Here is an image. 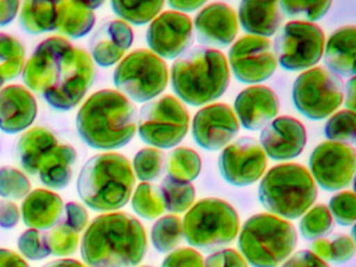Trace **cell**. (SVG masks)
Returning <instances> with one entry per match:
<instances>
[{"mask_svg": "<svg viewBox=\"0 0 356 267\" xmlns=\"http://www.w3.org/2000/svg\"><path fill=\"white\" fill-rule=\"evenodd\" d=\"M333 217L328 207L325 204H316L310 209L300 221V232L306 240H314L324 238L332 232Z\"/></svg>", "mask_w": 356, "mask_h": 267, "instance_id": "cell-37", "label": "cell"}, {"mask_svg": "<svg viewBox=\"0 0 356 267\" xmlns=\"http://www.w3.org/2000/svg\"><path fill=\"white\" fill-rule=\"evenodd\" d=\"M18 248L26 259L32 261L42 260L51 254L45 234L35 229L22 234L18 239Z\"/></svg>", "mask_w": 356, "mask_h": 267, "instance_id": "cell-44", "label": "cell"}, {"mask_svg": "<svg viewBox=\"0 0 356 267\" xmlns=\"http://www.w3.org/2000/svg\"><path fill=\"white\" fill-rule=\"evenodd\" d=\"M58 145L55 135L44 127H34L20 138L18 154L26 172L37 175L45 156Z\"/></svg>", "mask_w": 356, "mask_h": 267, "instance_id": "cell-27", "label": "cell"}, {"mask_svg": "<svg viewBox=\"0 0 356 267\" xmlns=\"http://www.w3.org/2000/svg\"><path fill=\"white\" fill-rule=\"evenodd\" d=\"M56 31L62 35H67L72 39H79L92 31L97 18L93 10L87 8L84 2L66 0L56 2Z\"/></svg>", "mask_w": 356, "mask_h": 267, "instance_id": "cell-28", "label": "cell"}, {"mask_svg": "<svg viewBox=\"0 0 356 267\" xmlns=\"http://www.w3.org/2000/svg\"><path fill=\"white\" fill-rule=\"evenodd\" d=\"M137 127L145 143L168 149L178 145L186 136L189 113L178 98L165 95L141 108Z\"/></svg>", "mask_w": 356, "mask_h": 267, "instance_id": "cell-10", "label": "cell"}, {"mask_svg": "<svg viewBox=\"0 0 356 267\" xmlns=\"http://www.w3.org/2000/svg\"><path fill=\"white\" fill-rule=\"evenodd\" d=\"M197 40L203 47L225 48L230 45L238 33V21L234 10L222 2H213L195 16Z\"/></svg>", "mask_w": 356, "mask_h": 267, "instance_id": "cell-19", "label": "cell"}, {"mask_svg": "<svg viewBox=\"0 0 356 267\" xmlns=\"http://www.w3.org/2000/svg\"><path fill=\"white\" fill-rule=\"evenodd\" d=\"M278 4L281 13L289 18L312 23L322 19L332 3L331 1H280Z\"/></svg>", "mask_w": 356, "mask_h": 267, "instance_id": "cell-40", "label": "cell"}, {"mask_svg": "<svg viewBox=\"0 0 356 267\" xmlns=\"http://www.w3.org/2000/svg\"><path fill=\"white\" fill-rule=\"evenodd\" d=\"M64 204L58 194L45 189L30 192L22 202L24 222L31 229H51L61 221Z\"/></svg>", "mask_w": 356, "mask_h": 267, "instance_id": "cell-23", "label": "cell"}, {"mask_svg": "<svg viewBox=\"0 0 356 267\" xmlns=\"http://www.w3.org/2000/svg\"><path fill=\"white\" fill-rule=\"evenodd\" d=\"M297 243L295 227L268 213L250 217L238 238L241 256L253 267H278L291 256Z\"/></svg>", "mask_w": 356, "mask_h": 267, "instance_id": "cell-7", "label": "cell"}, {"mask_svg": "<svg viewBox=\"0 0 356 267\" xmlns=\"http://www.w3.org/2000/svg\"><path fill=\"white\" fill-rule=\"evenodd\" d=\"M26 50L22 42L0 33V87L15 79L24 71Z\"/></svg>", "mask_w": 356, "mask_h": 267, "instance_id": "cell-30", "label": "cell"}, {"mask_svg": "<svg viewBox=\"0 0 356 267\" xmlns=\"http://www.w3.org/2000/svg\"><path fill=\"white\" fill-rule=\"evenodd\" d=\"M329 211L337 225L350 227L355 222L356 197L351 191H343L335 194L329 202Z\"/></svg>", "mask_w": 356, "mask_h": 267, "instance_id": "cell-43", "label": "cell"}, {"mask_svg": "<svg viewBox=\"0 0 356 267\" xmlns=\"http://www.w3.org/2000/svg\"><path fill=\"white\" fill-rule=\"evenodd\" d=\"M266 154L253 138H239L227 146L218 158V168L225 181L236 187L256 183L266 171Z\"/></svg>", "mask_w": 356, "mask_h": 267, "instance_id": "cell-15", "label": "cell"}, {"mask_svg": "<svg viewBox=\"0 0 356 267\" xmlns=\"http://www.w3.org/2000/svg\"><path fill=\"white\" fill-rule=\"evenodd\" d=\"M296 108L310 120H323L339 108L343 100L341 77L323 67L301 73L293 86Z\"/></svg>", "mask_w": 356, "mask_h": 267, "instance_id": "cell-11", "label": "cell"}, {"mask_svg": "<svg viewBox=\"0 0 356 267\" xmlns=\"http://www.w3.org/2000/svg\"><path fill=\"white\" fill-rule=\"evenodd\" d=\"M172 88L185 104L204 106L224 95L230 83L228 62L218 49L197 46L181 54L170 71Z\"/></svg>", "mask_w": 356, "mask_h": 267, "instance_id": "cell-4", "label": "cell"}, {"mask_svg": "<svg viewBox=\"0 0 356 267\" xmlns=\"http://www.w3.org/2000/svg\"><path fill=\"white\" fill-rule=\"evenodd\" d=\"M0 267H30L28 263L12 250L0 248Z\"/></svg>", "mask_w": 356, "mask_h": 267, "instance_id": "cell-51", "label": "cell"}, {"mask_svg": "<svg viewBox=\"0 0 356 267\" xmlns=\"http://www.w3.org/2000/svg\"><path fill=\"white\" fill-rule=\"evenodd\" d=\"M135 175L140 181H156L165 171V154L155 147L143 148L139 150L133 161Z\"/></svg>", "mask_w": 356, "mask_h": 267, "instance_id": "cell-38", "label": "cell"}, {"mask_svg": "<svg viewBox=\"0 0 356 267\" xmlns=\"http://www.w3.org/2000/svg\"><path fill=\"white\" fill-rule=\"evenodd\" d=\"M193 137L197 145L209 152L228 145L239 131V123L232 108L213 104L201 108L193 117Z\"/></svg>", "mask_w": 356, "mask_h": 267, "instance_id": "cell-17", "label": "cell"}, {"mask_svg": "<svg viewBox=\"0 0 356 267\" xmlns=\"http://www.w3.org/2000/svg\"><path fill=\"white\" fill-rule=\"evenodd\" d=\"M147 42L159 58L174 60L193 43L191 19L177 10H166L154 19L147 31Z\"/></svg>", "mask_w": 356, "mask_h": 267, "instance_id": "cell-16", "label": "cell"}, {"mask_svg": "<svg viewBox=\"0 0 356 267\" xmlns=\"http://www.w3.org/2000/svg\"><path fill=\"white\" fill-rule=\"evenodd\" d=\"M113 81L126 97L141 104L154 99L165 90L168 69L165 62L154 52L135 50L116 67Z\"/></svg>", "mask_w": 356, "mask_h": 267, "instance_id": "cell-9", "label": "cell"}, {"mask_svg": "<svg viewBox=\"0 0 356 267\" xmlns=\"http://www.w3.org/2000/svg\"><path fill=\"white\" fill-rule=\"evenodd\" d=\"M24 83L58 111L72 110L84 98L95 77L88 52L62 37L37 46L22 71Z\"/></svg>", "mask_w": 356, "mask_h": 267, "instance_id": "cell-1", "label": "cell"}, {"mask_svg": "<svg viewBox=\"0 0 356 267\" xmlns=\"http://www.w3.org/2000/svg\"><path fill=\"white\" fill-rule=\"evenodd\" d=\"M137 110L128 97L115 90L92 94L76 115V129L83 141L95 149L126 146L137 129Z\"/></svg>", "mask_w": 356, "mask_h": 267, "instance_id": "cell-3", "label": "cell"}, {"mask_svg": "<svg viewBox=\"0 0 356 267\" xmlns=\"http://www.w3.org/2000/svg\"><path fill=\"white\" fill-rule=\"evenodd\" d=\"M229 63L237 81L259 83L270 79L277 69L272 43L266 38L245 35L229 50Z\"/></svg>", "mask_w": 356, "mask_h": 267, "instance_id": "cell-14", "label": "cell"}, {"mask_svg": "<svg viewBox=\"0 0 356 267\" xmlns=\"http://www.w3.org/2000/svg\"><path fill=\"white\" fill-rule=\"evenodd\" d=\"M31 191V181L24 173L13 167L0 169V196L8 200H22Z\"/></svg>", "mask_w": 356, "mask_h": 267, "instance_id": "cell-42", "label": "cell"}, {"mask_svg": "<svg viewBox=\"0 0 356 267\" xmlns=\"http://www.w3.org/2000/svg\"><path fill=\"white\" fill-rule=\"evenodd\" d=\"M43 267H86L82 263L72 259H62V260H56L53 262L47 263Z\"/></svg>", "mask_w": 356, "mask_h": 267, "instance_id": "cell-54", "label": "cell"}, {"mask_svg": "<svg viewBox=\"0 0 356 267\" xmlns=\"http://www.w3.org/2000/svg\"><path fill=\"white\" fill-rule=\"evenodd\" d=\"M204 267H248V264L241 252L233 248H222L210 254Z\"/></svg>", "mask_w": 356, "mask_h": 267, "instance_id": "cell-46", "label": "cell"}, {"mask_svg": "<svg viewBox=\"0 0 356 267\" xmlns=\"http://www.w3.org/2000/svg\"><path fill=\"white\" fill-rule=\"evenodd\" d=\"M355 76L351 77L346 83L343 97L346 96L345 106L347 110L355 112Z\"/></svg>", "mask_w": 356, "mask_h": 267, "instance_id": "cell-53", "label": "cell"}, {"mask_svg": "<svg viewBox=\"0 0 356 267\" xmlns=\"http://www.w3.org/2000/svg\"><path fill=\"white\" fill-rule=\"evenodd\" d=\"M132 208L138 216L147 220L159 217L165 211L160 187L149 183L140 184L133 195Z\"/></svg>", "mask_w": 356, "mask_h": 267, "instance_id": "cell-35", "label": "cell"}, {"mask_svg": "<svg viewBox=\"0 0 356 267\" xmlns=\"http://www.w3.org/2000/svg\"><path fill=\"white\" fill-rule=\"evenodd\" d=\"M20 24L31 35L55 31L57 20L56 2L24 1L20 10Z\"/></svg>", "mask_w": 356, "mask_h": 267, "instance_id": "cell-29", "label": "cell"}, {"mask_svg": "<svg viewBox=\"0 0 356 267\" xmlns=\"http://www.w3.org/2000/svg\"><path fill=\"white\" fill-rule=\"evenodd\" d=\"M355 166V150L349 144L323 142L310 154V175L326 191L348 187L353 181Z\"/></svg>", "mask_w": 356, "mask_h": 267, "instance_id": "cell-13", "label": "cell"}, {"mask_svg": "<svg viewBox=\"0 0 356 267\" xmlns=\"http://www.w3.org/2000/svg\"><path fill=\"white\" fill-rule=\"evenodd\" d=\"M239 23L243 31L257 37H272L280 29L283 21L278 2L241 1Z\"/></svg>", "mask_w": 356, "mask_h": 267, "instance_id": "cell-25", "label": "cell"}, {"mask_svg": "<svg viewBox=\"0 0 356 267\" xmlns=\"http://www.w3.org/2000/svg\"><path fill=\"white\" fill-rule=\"evenodd\" d=\"M355 35L354 25H346L333 31L324 47L327 70L337 76L355 75Z\"/></svg>", "mask_w": 356, "mask_h": 267, "instance_id": "cell-24", "label": "cell"}, {"mask_svg": "<svg viewBox=\"0 0 356 267\" xmlns=\"http://www.w3.org/2000/svg\"><path fill=\"white\" fill-rule=\"evenodd\" d=\"M165 169L170 177L191 183L201 173V156L191 148H176L165 159Z\"/></svg>", "mask_w": 356, "mask_h": 267, "instance_id": "cell-31", "label": "cell"}, {"mask_svg": "<svg viewBox=\"0 0 356 267\" xmlns=\"http://www.w3.org/2000/svg\"><path fill=\"white\" fill-rule=\"evenodd\" d=\"M20 219L18 207L14 202L3 200L0 202V227L3 229H13Z\"/></svg>", "mask_w": 356, "mask_h": 267, "instance_id": "cell-49", "label": "cell"}, {"mask_svg": "<svg viewBox=\"0 0 356 267\" xmlns=\"http://www.w3.org/2000/svg\"><path fill=\"white\" fill-rule=\"evenodd\" d=\"M152 243L160 254L172 252L184 238L182 220L176 215H166L152 227Z\"/></svg>", "mask_w": 356, "mask_h": 267, "instance_id": "cell-32", "label": "cell"}, {"mask_svg": "<svg viewBox=\"0 0 356 267\" xmlns=\"http://www.w3.org/2000/svg\"><path fill=\"white\" fill-rule=\"evenodd\" d=\"M205 1H189V0H172L168 1V6L170 8L177 10V12H193L205 4Z\"/></svg>", "mask_w": 356, "mask_h": 267, "instance_id": "cell-52", "label": "cell"}, {"mask_svg": "<svg viewBox=\"0 0 356 267\" xmlns=\"http://www.w3.org/2000/svg\"><path fill=\"white\" fill-rule=\"evenodd\" d=\"M112 10L127 22L141 26L156 18L164 6L163 1H115L111 2Z\"/></svg>", "mask_w": 356, "mask_h": 267, "instance_id": "cell-36", "label": "cell"}, {"mask_svg": "<svg viewBox=\"0 0 356 267\" xmlns=\"http://www.w3.org/2000/svg\"><path fill=\"white\" fill-rule=\"evenodd\" d=\"M182 225L189 245L211 252L222 250L236 238L239 217L226 200L205 198L189 209Z\"/></svg>", "mask_w": 356, "mask_h": 267, "instance_id": "cell-8", "label": "cell"}, {"mask_svg": "<svg viewBox=\"0 0 356 267\" xmlns=\"http://www.w3.org/2000/svg\"><path fill=\"white\" fill-rule=\"evenodd\" d=\"M147 250L145 227L124 212L97 217L81 243V254L88 267H136Z\"/></svg>", "mask_w": 356, "mask_h": 267, "instance_id": "cell-2", "label": "cell"}, {"mask_svg": "<svg viewBox=\"0 0 356 267\" xmlns=\"http://www.w3.org/2000/svg\"><path fill=\"white\" fill-rule=\"evenodd\" d=\"M324 31L314 23L291 21L274 40L277 62L285 70L300 71L314 66L324 54Z\"/></svg>", "mask_w": 356, "mask_h": 267, "instance_id": "cell-12", "label": "cell"}, {"mask_svg": "<svg viewBox=\"0 0 356 267\" xmlns=\"http://www.w3.org/2000/svg\"><path fill=\"white\" fill-rule=\"evenodd\" d=\"M19 6V1L0 0V27L7 26L15 19Z\"/></svg>", "mask_w": 356, "mask_h": 267, "instance_id": "cell-50", "label": "cell"}, {"mask_svg": "<svg viewBox=\"0 0 356 267\" xmlns=\"http://www.w3.org/2000/svg\"><path fill=\"white\" fill-rule=\"evenodd\" d=\"M133 41L134 33L128 23L122 20L108 21L91 38V58L99 66H113L122 60Z\"/></svg>", "mask_w": 356, "mask_h": 267, "instance_id": "cell-22", "label": "cell"}, {"mask_svg": "<svg viewBox=\"0 0 356 267\" xmlns=\"http://www.w3.org/2000/svg\"><path fill=\"white\" fill-rule=\"evenodd\" d=\"M145 267H151V266H145Z\"/></svg>", "mask_w": 356, "mask_h": 267, "instance_id": "cell-56", "label": "cell"}, {"mask_svg": "<svg viewBox=\"0 0 356 267\" xmlns=\"http://www.w3.org/2000/svg\"><path fill=\"white\" fill-rule=\"evenodd\" d=\"M281 267H329L312 250H301L285 260Z\"/></svg>", "mask_w": 356, "mask_h": 267, "instance_id": "cell-48", "label": "cell"}, {"mask_svg": "<svg viewBox=\"0 0 356 267\" xmlns=\"http://www.w3.org/2000/svg\"><path fill=\"white\" fill-rule=\"evenodd\" d=\"M355 112L341 110L328 119L325 124L324 135L331 142L353 144L355 142Z\"/></svg>", "mask_w": 356, "mask_h": 267, "instance_id": "cell-39", "label": "cell"}, {"mask_svg": "<svg viewBox=\"0 0 356 267\" xmlns=\"http://www.w3.org/2000/svg\"><path fill=\"white\" fill-rule=\"evenodd\" d=\"M51 254L57 257L74 254L78 248L79 235L64 221H60L45 234Z\"/></svg>", "mask_w": 356, "mask_h": 267, "instance_id": "cell-41", "label": "cell"}, {"mask_svg": "<svg viewBox=\"0 0 356 267\" xmlns=\"http://www.w3.org/2000/svg\"><path fill=\"white\" fill-rule=\"evenodd\" d=\"M280 108L278 96L266 86H252L235 98V115L249 131L264 129L277 116Z\"/></svg>", "mask_w": 356, "mask_h": 267, "instance_id": "cell-20", "label": "cell"}, {"mask_svg": "<svg viewBox=\"0 0 356 267\" xmlns=\"http://www.w3.org/2000/svg\"><path fill=\"white\" fill-rule=\"evenodd\" d=\"M38 113L34 95L24 86L11 85L0 91V129L17 134L33 124Z\"/></svg>", "mask_w": 356, "mask_h": 267, "instance_id": "cell-21", "label": "cell"}, {"mask_svg": "<svg viewBox=\"0 0 356 267\" xmlns=\"http://www.w3.org/2000/svg\"><path fill=\"white\" fill-rule=\"evenodd\" d=\"M104 2L103 1H91V2H84L85 6H87V8H90V10H97V8H99V6H103Z\"/></svg>", "mask_w": 356, "mask_h": 267, "instance_id": "cell-55", "label": "cell"}, {"mask_svg": "<svg viewBox=\"0 0 356 267\" xmlns=\"http://www.w3.org/2000/svg\"><path fill=\"white\" fill-rule=\"evenodd\" d=\"M161 267H204V259L193 248H178L164 259Z\"/></svg>", "mask_w": 356, "mask_h": 267, "instance_id": "cell-45", "label": "cell"}, {"mask_svg": "<svg viewBox=\"0 0 356 267\" xmlns=\"http://www.w3.org/2000/svg\"><path fill=\"white\" fill-rule=\"evenodd\" d=\"M64 211H65L64 222L70 225L76 233H81L88 223V213L86 209L76 202H68Z\"/></svg>", "mask_w": 356, "mask_h": 267, "instance_id": "cell-47", "label": "cell"}, {"mask_svg": "<svg viewBox=\"0 0 356 267\" xmlns=\"http://www.w3.org/2000/svg\"><path fill=\"white\" fill-rule=\"evenodd\" d=\"M135 186L130 161L120 154L92 156L83 166L76 183L79 196L97 212H110L128 204Z\"/></svg>", "mask_w": 356, "mask_h": 267, "instance_id": "cell-5", "label": "cell"}, {"mask_svg": "<svg viewBox=\"0 0 356 267\" xmlns=\"http://www.w3.org/2000/svg\"><path fill=\"white\" fill-rule=\"evenodd\" d=\"M160 190L163 196L165 210L170 212H186L195 202V189L189 181H179L168 175L162 179Z\"/></svg>", "mask_w": 356, "mask_h": 267, "instance_id": "cell-33", "label": "cell"}, {"mask_svg": "<svg viewBox=\"0 0 356 267\" xmlns=\"http://www.w3.org/2000/svg\"><path fill=\"white\" fill-rule=\"evenodd\" d=\"M76 161V152L72 146H56L39 167L40 181L51 189H64L72 181Z\"/></svg>", "mask_w": 356, "mask_h": 267, "instance_id": "cell-26", "label": "cell"}, {"mask_svg": "<svg viewBox=\"0 0 356 267\" xmlns=\"http://www.w3.org/2000/svg\"><path fill=\"white\" fill-rule=\"evenodd\" d=\"M318 196L314 179L303 165H276L260 181L258 198L275 216L297 219L307 212Z\"/></svg>", "mask_w": 356, "mask_h": 267, "instance_id": "cell-6", "label": "cell"}, {"mask_svg": "<svg viewBox=\"0 0 356 267\" xmlns=\"http://www.w3.org/2000/svg\"><path fill=\"white\" fill-rule=\"evenodd\" d=\"M312 250L324 262L341 264L353 258L355 254V244L349 236L335 235L330 239L321 238L314 240L312 244Z\"/></svg>", "mask_w": 356, "mask_h": 267, "instance_id": "cell-34", "label": "cell"}, {"mask_svg": "<svg viewBox=\"0 0 356 267\" xmlns=\"http://www.w3.org/2000/svg\"><path fill=\"white\" fill-rule=\"evenodd\" d=\"M307 142L303 123L291 116H281L268 123L260 134V146L275 161H287L302 154Z\"/></svg>", "mask_w": 356, "mask_h": 267, "instance_id": "cell-18", "label": "cell"}]
</instances>
